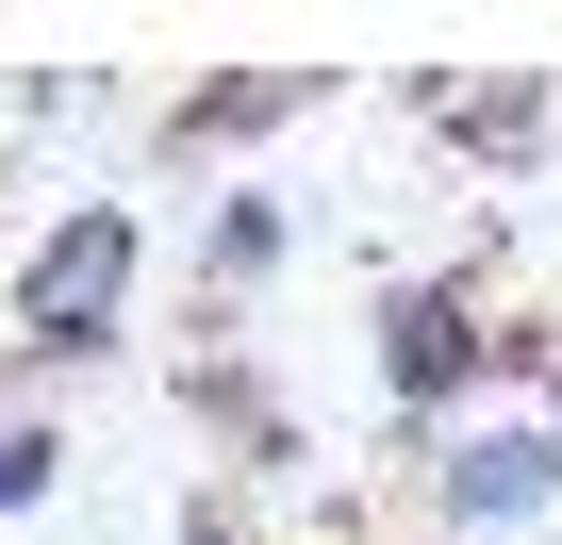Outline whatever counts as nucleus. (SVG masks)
<instances>
[{"mask_svg":"<svg viewBox=\"0 0 562 545\" xmlns=\"http://www.w3.org/2000/svg\"><path fill=\"white\" fill-rule=\"evenodd\" d=\"M133 282H149V215L133 198H67L34 248H18V348H0V397H50L67 364H100L133 331Z\"/></svg>","mask_w":562,"mask_h":545,"instance_id":"nucleus-1","label":"nucleus"},{"mask_svg":"<svg viewBox=\"0 0 562 545\" xmlns=\"http://www.w3.org/2000/svg\"><path fill=\"white\" fill-rule=\"evenodd\" d=\"M414 479H430V529H447V545H480V529H529V512H562V430L496 397V413L430 430V446H414Z\"/></svg>","mask_w":562,"mask_h":545,"instance_id":"nucleus-2","label":"nucleus"},{"mask_svg":"<svg viewBox=\"0 0 562 545\" xmlns=\"http://www.w3.org/2000/svg\"><path fill=\"white\" fill-rule=\"evenodd\" d=\"M182 413L232 446V479H248V496H299V479H315V430L281 413V381H265L232 331H215V348H182Z\"/></svg>","mask_w":562,"mask_h":545,"instance_id":"nucleus-3","label":"nucleus"},{"mask_svg":"<svg viewBox=\"0 0 562 545\" xmlns=\"http://www.w3.org/2000/svg\"><path fill=\"white\" fill-rule=\"evenodd\" d=\"M331 83H348V67H215V83H182V100L149 116V149H166V166H248L265 133H299Z\"/></svg>","mask_w":562,"mask_h":545,"instance_id":"nucleus-4","label":"nucleus"},{"mask_svg":"<svg viewBox=\"0 0 562 545\" xmlns=\"http://www.w3.org/2000/svg\"><path fill=\"white\" fill-rule=\"evenodd\" d=\"M414 116H430L463 166H496V182H513V166L546 149V67H414Z\"/></svg>","mask_w":562,"mask_h":545,"instance_id":"nucleus-5","label":"nucleus"},{"mask_svg":"<svg viewBox=\"0 0 562 545\" xmlns=\"http://www.w3.org/2000/svg\"><path fill=\"white\" fill-rule=\"evenodd\" d=\"M281 264H299V215H281L265 182H232V198L199 215V331H248Z\"/></svg>","mask_w":562,"mask_h":545,"instance_id":"nucleus-6","label":"nucleus"},{"mask_svg":"<svg viewBox=\"0 0 562 545\" xmlns=\"http://www.w3.org/2000/svg\"><path fill=\"white\" fill-rule=\"evenodd\" d=\"M50 496H67V413L0 397V512H50Z\"/></svg>","mask_w":562,"mask_h":545,"instance_id":"nucleus-7","label":"nucleus"},{"mask_svg":"<svg viewBox=\"0 0 562 545\" xmlns=\"http://www.w3.org/2000/svg\"><path fill=\"white\" fill-rule=\"evenodd\" d=\"M182 545H265V512H248V479H199V496H182Z\"/></svg>","mask_w":562,"mask_h":545,"instance_id":"nucleus-8","label":"nucleus"},{"mask_svg":"<svg viewBox=\"0 0 562 545\" xmlns=\"http://www.w3.org/2000/svg\"><path fill=\"white\" fill-rule=\"evenodd\" d=\"M529 413H546V430H562V348H546V381H529Z\"/></svg>","mask_w":562,"mask_h":545,"instance_id":"nucleus-9","label":"nucleus"},{"mask_svg":"<svg viewBox=\"0 0 562 545\" xmlns=\"http://www.w3.org/2000/svg\"><path fill=\"white\" fill-rule=\"evenodd\" d=\"M0 198H18V149H0Z\"/></svg>","mask_w":562,"mask_h":545,"instance_id":"nucleus-10","label":"nucleus"}]
</instances>
